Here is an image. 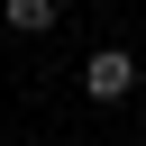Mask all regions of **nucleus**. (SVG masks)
<instances>
[{"label": "nucleus", "instance_id": "nucleus-3", "mask_svg": "<svg viewBox=\"0 0 146 146\" xmlns=\"http://www.w3.org/2000/svg\"><path fill=\"white\" fill-rule=\"evenodd\" d=\"M137 146H146V137H137Z\"/></svg>", "mask_w": 146, "mask_h": 146}, {"label": "nucleus", "instance_id": "nucleus-2", "mask_svg": "<svg viewBox=\"0 0 146 146\" xmlns=\"http://www.w3.org/2000/svg\"><path fill=\"white\" fill-rule=\"evenodd\" d=\"M0 18H9L18 36H46V27L64 18V0H0Z\"/></svg>", "mask_w": 146, "mask_h": 146}, {"label": "nucleus", "instance_id": "nucleus-1", "mask_svg": "<svg viewBox=\"0 0 146 146\" xmlns=\"http://www.w3.org/2000/svg\"><path fill=\"white\" fill-rule=\"evenodd\" d=\"M82 91H91V100H128V91H137V55H128V46H100V55L82 64Z\"/></svg>", "mask_w": 146, "mask_h": 146}]
</instances>
